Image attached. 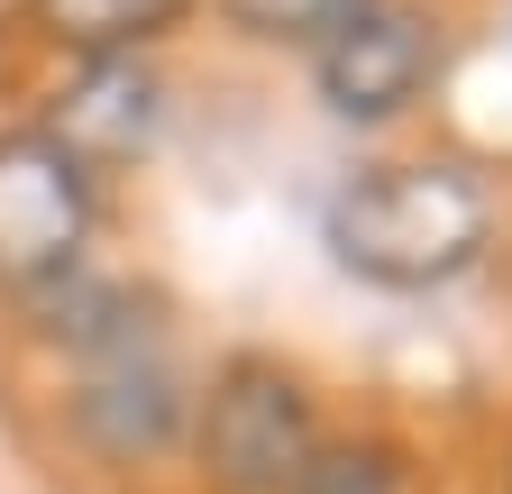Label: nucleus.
<instances>
[{"instance_id": "obj_1", "label": "nucleus", "mask_w": 512, "mask_h": 494, "mask_svg": "<svg viewBox=\"0 0 512 494\" xmlns=\"http://www.w3.org/2000/svg\"><path fill=\"white\" fill-rule=\"evenodd\" d=\"M494 229V202L467 165L448 156H421V165H375L357 174L339 211H330V247L339 266L384 284V293H430L448 275L476 266V247Z\"/></svg>"}, {"instance_id": "obj_2", "label": "nucleus", "mask_w": 512, "mask_h": 494, "mask_svg": "<svg viewBox=\"0 0 512 494\" xmlns=\"http://www.w3.org/2000/svg\"><path fill=\"white\" fill-rule=\"evenodd\" d=\"M202 476L220 494H293L302 467L320 458V421H311V394L284 376L275 357H238L211 376L202 394Z\"/></svg>"}, {"instance_id": "obj_3", "label": "nucleus", "mask_w": 512, "mask_h": 494, "mask_svg": "<svg viewBox=\"0 0 512 494\" xmlns=\"http://www.w3.org/2000/svg\"><path fill=\"white\" fill-rule=\"evenodd\" d=\"M74 348H83V394H74L83 440L110 458H156L183 430V376H174L156 321H138L119 293H101L92 321H74Z\"/></svg>"}, {"instance_id": "obj_4", "label": "nucleus", "mask_w": 512, "mask_h": 494, "mask_svg": "<svg viewBox=\"0 0 512 494\" xmlns=\"http://www.w3.org/2000/svg\"><path fill=\"white\" fill-rule=\"evenodd\" d=\"M92 165L64 156L46 129H0V284L55 293L92 238Z\"/></svg>"}, {"instance_id": "obj_5", "label": "nucleus", "mask_w": 512, "mask_h": 494, "mask_svg": "<svg viewBox=\"0 0 512 494\" xmlns=\"http://www.w3.org/2000/svg\"><path fill=\"white\" fill-rule=\"evenodd\" d=\"M311 74H320V101H330L339 119H394L439 74V37H430L421 10H403V0H366L357 19L311 55Z\"/></svg>"}, {"instance_id": "obj_6", "label": "nucleus", "mask_w": 512, "mask_h": 494, "mask_svg": "<svg viewBox=\"0 0 512 494\" xmlns=\"http://www.w3.org/2000/svg\"><path fill=\"white\" fill-rule=\"evenodd\" d=\"M156 110H165V83L138 65V55H101V65H83L55 92L46 138L64 156H83V165H119V156H138L156 138Z\"/></svg>"}, {"instance_id": "obj_7", "label": "nucleus", "mask_w": 512, "mask_h": 494, "mask_svg": "<svg viewBox=\"0 0 512 494\" xmlns=\"http://www.w3.org/2000/svg\"><path fill=\"white\" fill-rule=\"evenodd\" d=\"M183 10H192V0H28V19H37L55 46H74L83 65L156 46V37H165Z\"/></svg>"}, {"instance_id": "obj_8", "label": "nucleus", "mask_w": 512, "mask_h": 494, "mask_svg": "<svg viewBox=\"0 0 512 494\" xmlns=\"http://www.w3.org/2000/svg\"><path fill=\"white\" fill-rule=\"evenodd\" d=\"M366 10V0H220V19L238 28V37H256V46H330L348 19Z\"/></svg>"}, {"instance_id": "obj_9", "label": "nucleus", "mask_w": 512, "mask_h": 494, "mask_svg": "<svg viewBox=\"0 0 512 494\" xmlns=\"http://www.w3.org/2000/svg\"><path fill=\"white\" fill-rule=\"evenodd\" d=\"M293 494H403V467H394V449H375V440H357V449H320V458L302 467Z\"/></svg>"}]
</instances>
